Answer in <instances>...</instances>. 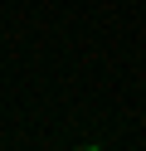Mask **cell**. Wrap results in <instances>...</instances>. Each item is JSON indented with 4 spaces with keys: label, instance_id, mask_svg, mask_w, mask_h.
<instances>
[]
</instances>
